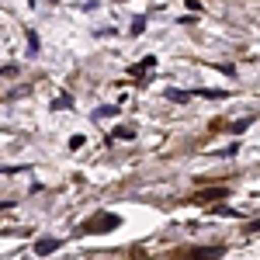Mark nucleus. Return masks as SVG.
<instances>
[{"instance_id":"1","label":"nucleus","mask_w":260,"mask_h":260,"mask_svg":"<svg viewBox=\"0 0 260 260\" xmlns=\"http://www.w3.org/2000/svg\"><path fill=\"white\" fill-rule=\"evenodd\" d=\"M52 250H59V240H39L35 246V253H52Z\"/></svg>"},{"instance_id":"2","label":"nucleus","mask_w":260,"mask_h":260,"mask_svg":"<svg viewBox=\"0 0 260 260\" xmlns=\"http://www.w3.org/2000/svg\"><path fill=\"white\" fill-rule=\"evenodd\" d=\"M153 62H156V59H153V56H146V59H142L139 66H132V77H142V73H146V70H149Z\"/></svg>"},{"instance_id":"3","label":"nucleus","mask_w":260,"mask_h":260,"mask_svg":"<svg viewBox=\"0 0 260 260\" xmlns=\"http://www.w3.org/2000/svg\"><path fill=\"white\" fill-rule=\"evenodd\" d=\"M132 136H136L132 125H118V128H115V139H132Z\"/></svg>"}]
</instances>
